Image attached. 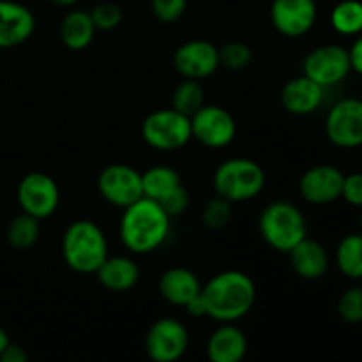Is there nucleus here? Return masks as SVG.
<instances>
[{"label":"nucleus","instance_id":"nucleus-18","mask_svg":"<svg viewBox=\"0 0 362 362\" xmlns=\"http://www.w3.org/2000/svg\"><path fill=\"white\" fill-rule=\"evenodd\" d=\"M159 293L166 303L186 308L202 293V283L189 269L172 267L159 278Z\"/></svg>","mask_w":362,"mask_h":362},{"label":"nucleus","instance_id":"nucleus-23","mask_svg":"<svg viewBox=\"0 0 362 362\" xmlns=\"http://www.w3.org/2000/svg\"><path fill=\"white\" fill-rule=\"evenodd\" d=\"M141 186H144V197L159 204L182 186V179L172 166L158 165L141 173Z\"/></svg>","mask_w":362,"mask_h":362},{"label":"nucleus","instance_id":"nucleus-25","mask_svg":"<svg viewBox=\"0 0 362 362\" xmlns=\"http://www.w3.org/2000/svg\"><path fill=\"white\" fill-rule=\"evenodd\" d=\"M41 235V225H39V219L32 218V216L21 212L20 216L13 219L7 226V243L14 250H30L35 243L39 240Z\"/></svg>","mask_w":362,"mask_h":362},{"label":"nucleus","instance_id":"nucleus-14","mask_svg":"<svg viewBox=\"0 0 362 362\" xmlns=\"http://www.w3.org/2000/svg\"><path fill=\"white\" fill-rule=\"evenodd\" d=\"M315 0H272V27L285 37H303L317 21Z\"/></svg>","mask_w":362,"mask_h":362},{"label":"nucleus","instance_id":"nucleus-35","mask_svg":"<svg viewBox=\"0 0 362 362\" xmlns=\"http://www.w3.org/2000/svg\"><path fill=\"white\" fill-rule=\"evenodd\" d=\"M0 362H28V356L20 345L9 343L2 354H0Z\"/></svg>","mask_w":362,"mask_h":362},{"label":"nucleus","instance_id":"nucleus-1","mask_svg":"<svg viewBox=\"0 0 362 362\" xmlns=\"http://www.w3.org/2000/svg\"><path fill=\"white\" fill-rule=\"evenodd\" d=\"M205 317L221 324H233L246 317L257 300V286L243 271H223L202 285Z\"/></svg>","mask_w":362,"mask_h":362},{"label":"nucleus","instance_id":"nucleus-12","mask_svg":"<svg viewBox=\"0 0 362 362\" xmlns=\"http://www.w3.org/2000/svg\"><path fill=\"white\" fill-rule=\"evenodd\" d=\"M329 141L341 148L362 147V101L356 98L336 103L325 119Z\"/></svg>","mask_w":362,"mask_h":362},{"label":"nucleus","instance_id":"nucleus-6","mask_svg":"<svg viewBox=\"0 0 362 362\" xmlns=\"http://www.w3.org/2000/svg\"><path fill=\"white\" fill-rule=\"evenodd\" d=\"M141 136L148 147L173 152L186 147L191 134V119L173 108H161L148 113L141 124Z\"/></svg>","mask_w":362,"mask_h":362},{"label":"nucleus","instance_id":"nucleus-30","mask_svg":"<svg viewBox=\"0 0 362 362\" xmlns=\"http://www.w3.org/2000/svg\"><path fill=\"white\" fill-rule=\"evenodd\" d=\"M338 313L346 324L362 322V286H352L345 290L338 300Z\"/></svg>","mask_w":362,"mask_h":362},{"label":"nucleus","instance_id":"nucleus-19","mask_svg":"<svg viewBox=\"0 0 362 362\" xmlns=\"http://www.w3.org/2000/svg\"><path fill=\"white\" fill-rule=\"evenodd\" d=\"M247 352V338L237 325L221 324L207 341L211 362H243Z\"/></svg>","mask_w":362,"mask_h":362},{"label":"nucleus","instance_id":"nucleus-21","mask_svg":"<svg viewBox=\"0 0 362 362\" xmlns=\"http://www.w3.org/2000/svg\"><path fill=\"white\" fill-rule=\"evenodd\" d=\"M99 283L112 292H127L140 279V267L129 257H108L95 272Z\"/></svg>","mask_w":362,"mask_h":362},{"label":"nucleus","instance_id":"nucleus-13","mask_svg":"<svg viewBox=\"0 0 362 362\" xmlns=\"http://www.w3.org/2000/svg\"><path fill=\"white\" fill-rule=\"evenodd\" d=\"M173 67L182 78L200 81L219 69V49L205 39H191L175 49Z\"/></svg>","mask_w":362,"mask_h":362},{"label":"nucleus","instance_id":"nucleus-11","mask_svg":"<svg viewBox=\"0 0 362 362\" xmlns=\"http://www.w3.org/2000/svg\"><path fill=\"white\" fill-rule=\"evenodd\" d=\"M189 334L177 318H159L145 336V352L154 362H177L186 354Z\"/></svg>","mask_w":362,"mask_h":362},{"label":"nucleus","instance_id":"nucleus-7","mask_svg":"<svg viewBox=\"0 0 362 362\" xmlns=\"http://www.w3.org/2000/svg\"><path fill=\"white\" fill-rule=\"evenodd\" d=\"M16 198L21 212L41 221L55 214L59 209L60 189L53 177L42 172H32L18 184Z\"/></svg>","mask_w":362,"mask_h":362},{"label":"nucleus","instance_id":"nucleus-37","mask_svg":"<svg viewBox=\"0 0 362 362\" xmlns=\"http://www.w3.org/2000/svg\"><path fill=\"white\" fill-rule=\"evenodd\" d=\"M186 311L191 315V317H205V306H204V300H202V296H198L197 299L191 300L189 304L186 306Z\"/></svg>","mask_w":362,"mask_h":362},{"label":"nucleus","instance_id":"nucleus-17","mask_svg":"<svg viewBox=\"0 0 362 362\" xmlns=\"http://www.w3.org/2000/svg\"><path fill=\"white\" fill-rule=\"evenodd\" d=\"M324 87L300 74L286 81L279 99H281L283 108L292 115H310L320 108L324 103Z\"/></svg>","mask_w":362,"mask_h":362},{"label":"nucleus","instance_id":"nucleus-33","mask_svg":"<svg viewBox=\"0 0 362 362\" xmlns=\"http://www.w3.org/2000/svg\"><path fill=\"white\" fill-rule=\"evenodd\" d=\"M159 205L165 209V212L170 216V218H173V216H180L187 211V207H189V193H187L186 187L180 186L179 189L173 191L170 197H166L165 200L159 202Z\"/></svg>","mask_w":362,"mask_h":362},{"label":"nucleus","instance_id":"nucleus-27","mask_svg":"<svg viewBox=\"0 0 362 362\" xmlns=\"http://www.w3.org/2000/svg\"><path fill=\"white\" fill-rule=\"evenodd\" d=\"M204 105L205 92L198 80H187V78H184L172 94V108L184 113L186 117H193Z\"/></svg>","mask_w":362,"mask_h":362},{"label":"nucleus","instance_id":"nucleus-20","mask_svg":"<svg viewBox=\"0 0 362 362\" xmlns=\"http://www.w3.org/2000/svg\"><path fill=\"white\" fill-rule=\"evenodd\" d=\"M290 265L299 278L315 281L320 279L329 269L327 250L318 240L306 239L300 240L296 247L288 253Z\"/></svg>","mask_w":362,"mask_h":362},{"label":"nucleus","instance_id":"nucleus-28","mask_svg":"<svg viewBox=\"0 0 362 362\" xmlns=\"http://www.w3.org/2000/svg\"><path fill=\"white\" fill-rule=\"evenodd\" d=\"M219 49V67L228 71H244L253 62V52L240 41H230Z\"/></svg>","mask_w":362,"mask_h":362},{"label":"nucleus","instance_id":"nucleus-26","mask_svg":"<svg viewBox=\"0 0 362 362\" xmlns=\"http://www.w3.org/2000/svg\"><path fill=\"white\" fill-rule=\"evenodd\" d=\"M331 25L341 35L362 34V2L361 0H341L331 13Z\"/></svg>","mask_w":362,"mask_h":362},{"label":"nucleus","instance_id":"nucleus-5","mask_svg":"<svg viewBox=\"0 0 362 362\" xmlns=\"http://www.w3.org/2000/svg\"><path fill=\"white\" fill-rule=\"evenodd\" d=\"M265 172L257 161L247 158H232L223 161L216 168L212 186L216 197H221L232 204H240L257 198L264 191Z\"/></svg>","mask_w":362,"mask_h":362},{"label":"nucleus","instance_id":"nucleus-15","mask_svg":"<svg viewBox=\"0 0 362 362\" xmlns=\"http://www.w3.org/2000/svg\"><path fill=\"white\" fill-rule=\"evenodd\" d=\"M345 175L332 165H317L303 173L299 180V193L308 204L327 205L341 198Z\"/></svg>","mask_w":362,"mask_h":362},{"label":"nucleus","instance_id":"nucleus-16","mask_svg":"<svg viewBox=\"0 0 362 362\" xmlns=\"http://www.w3.org/2000/svg\"><path fill=\"white\" fill-rule=\"evenodd\" d=\"M34 30L35 16L27 6L14 0H0V49L23 45Z\"/></svg>","mask_w":362,"mask_h":362},{"label":"nucleus","instance_id":"nucleus-8","mask_svg":"<svg viewBox=\"0 0 362 362\" xmlns=\"http://www.w3.org/2000/svg\"><path fill=\"white\" fill-rule=\"evenodd\" d=\"M191 119V134L209 148H225L235 140L237 122L232 113L218 105H204Z\"/></svg>","mask_w":362,"mask_h":362},{"label":"nucleus","instance_id":"nucleus-10","mask_svg":"<svg viewBox=\"0 0 362 362\" xmlns=\"http://www.w3.org/2000/svg\"><path fill=\"white\" fill-rule=\"evenodd\" d=\"M98 191L113 207H129L131 204L144 198L141 173L122 163L105 166L98 177Z\"/></svg>","mask_w":362,"mask_h":362},{"label":"nucleus","instance_id":"nucleus-3","mask_svg":"<svg viewBox=\"0 0 362 362\" xmlns=\"http://www.w3.org/2000/svg\"><path fill=\"white\" fill-rule=\"evenodd\" d=\"M62 257L78 274H95L108 258V240L101 226L90 219H78L62 235Z\"/></svg>","mask_w":362,"mask_h":362},{"label":"nucleus","instance_id":"nucleus-9","mask_svg":"<svg viewBox=\"0 0 362 362\" xmlns=\"http://www.w3.org/2000/svg\"><path fill=\"white\" fill-rule=\"evenodd\" d=\"M350 71L352 66H350L349 49L339 45L318 46L308 53L303 62L304 76L324 88L341 83Z\"/></svg>","mask_w":362,"mask_h":362},{"label":"nucleus","instance_id":"nucleus-32","mask_svg":"<svg viewBox=\"0 0 362 362\" xmlns=\"http://www.w3.org/2000/svg\"><path fill=\"white\" fill-rule=\"evenodd\" d=\"M186 7L187 0H151L152 14L165 25L179 21L186 13Z\"/></svg>","mask_w":362,"mask_h":362},{"label":"nucleus","instance_id":"nucleus-24","mask_svg":"<svg viewBox=\"0 0 362 362\" xmlns=\"http://www.w3.org/2000/svg\"><path fill=\"white\" fill-rule=\"evenodd\" d=\"M336 265L350 279H362V233H350L336 247Z\"/></svg>","mask_w":362,"mask_h":362},{"label":"nucleus","instance_id":"nucleus-2","mask_svg":"<svg viewBox=\"0 0 362 362\" xmlns=\"http://www.w3.org/2000/svg\"><path fill=\"white\" fill-rule=\"evenodd\" d=\"M122 211L119 235L127 251L134 255H148L166 243L172 218L158 202L144 197Z\"/></svg>","mask_w":362,"mask_h":362},{"label":"nucleus","instance_id":"nucleus-38","mask_svg":"<svg viewBox=\"0 0 362 362\" xmlns=\"http://www.w3.org/2000/svg\"><path fill=\"white\" fill-rule=\"evenodd\" d=\"M9 343H11L9 336H7V332L4 331L2 327H0V354H2L4 350H6V346L9 345Z\"/></svg>","mask_w":362,"mask_h":362},{"label":"nucleus","instance_id":"nucleus-31","mask_svg":"<svg viewBox=\"0 0 362 362\" xmlns=\"http://www.w3.org/2000/svg\"><path fill=\"white\" fill-rule=\"evenodd\" d=\"M88 13L98 30H113L122 21V9L115 2H101L92 7Z\"/></svg>","mask_w":362,"mask_h":362},{"label":"nucleus","instance_id":"nucleus-39","mask_svg":"<svg viewBox=\"0 0 362 362\" xmlns=\"http://www.w3.org/2000/svg\"><path fill=\"white\" fill-rule=\"evenodd\" d=\"M48 2L55 4V6H59V7H71V6H74L78 0H48Z\"/></svg>","mask_w":362,"mask_h":362},{"label":"nucleus","instance_id":"nucleus-40","mask_svg":"<svg viewBox=\"0 0 362 362\" xmlns=\"http://www.w3.org/2000/svg\"><path fill=\"white\" fill-rule=\"evenodd\" d=\"M361 233H362V214H361Z\"/></svg>","mask_w":362,"mask_h":362},{"label":"nucleus","instance_id":"nucleus-22","mask_svg":"<svg viewBox=\"0 0 362 362\" xmlns=\"http://www.w3.org/2000/svg\"><path fill=\"white\" fill-rule=\"evenodd\" d=\"M95 32L98 28L88 11L73 9L60 21V41L67 49H73V52H80L90 46Z\"/></svg>","mask_w":362,"mask_h":362},{"label":"nucleus","instance_id":"nucleus-36","mask_svg":"<svg viewBox=\"0 0 362 362\" xmlns=\"http://www.w3.org/2000/svg\"><path fill=\"white\" fill-rule=\"evenodd\" d=\"M349 57H350V66L356 73L362 74V34H359V37L354 41L352 48L349 49Z\"/></svg>","mask_w":362,"mask_h":362},{"label":"nucleus","instance_id":"nucleus-4","mask_svg":"<svg viewBox=\"0 0 362 362\" xmlns=\"http://www.w3.org/2000/svg\"><path fill=\"white\" fill-rule=\"evenodd\" d=\"M258 230L269 247L279 253H290L308 237V221L297 205L278 200L260 212Z\"/></svg>","mask_w":362,"mask_h":362},{"label":"nucleus","instance_id":"nucleus-29","mask_svg":"<svg viewBox=\"0 0 362 362\" xmlns=\"http://www.w3.org/2000/svg\"><path fill=\"white\" fill-rule=\"evenodd\" d=\"M232 202L225 200L221 197H214L205 204L204 212H202V219H204L205 226L212 230H221L232 221Z\"/></svg>","mask_w":362,"mask_h":362},{"label":"nucleus","instance_id":"nucleus-34","mask_svg":"<svg viewBox=\"0 0 362 362\" xmlns=\"http://www.w3.org/2000/svg\"><path fill=\"white\" fill-rule=\"evenodd\" d=\"M341 198L354 207H362V173H350L343 180Z\"/></svg>","mask_w":362,"mask_h":362}]
</instances>
